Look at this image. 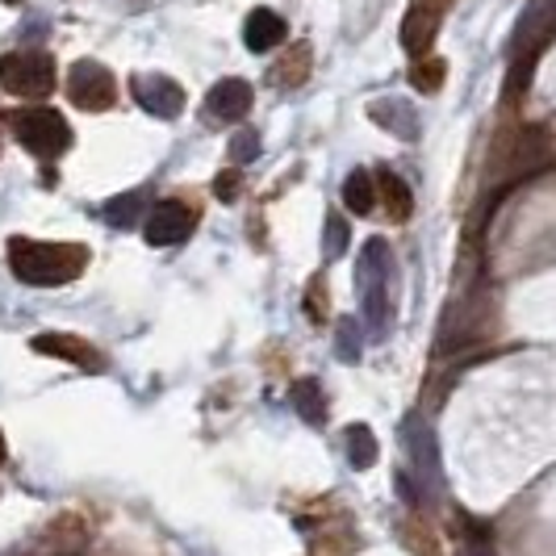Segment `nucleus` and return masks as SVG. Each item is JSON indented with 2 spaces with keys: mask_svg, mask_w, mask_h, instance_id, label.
<instances>
[{
  "mask_svg": "<svg viewBox=\"0 0 556 556\" xmlns=\"http://www.w3.org/2000/svg\"><path fill=\"white\" fill-rule=\"evenodd\" d=\"M9 268L22 285L34 289H51L67 285L88 268V248L84 243H47V239H26L13 235L9 239Z\"/></svg>",
  "mask_w": 556,
  "mask_h": 556,
  "instance_id": "1",
  "label": "nucleus"
},
{
  "mask_svg": "<svg viewBox=\"0 0 556 556\" xmlns=\"http://www.w3.org/2000/svg\"><path fill=\"white\" fill-rule=\"evenodd\" d=\"M356 285H361V314L364 327L372 339L390 331V309H393V255L386 239H368L361 255V268H356Z\"/></svg>",
  "mask_w": 556,
  "mask_h": 556,
  "instance_id": "2",
  "label": "nucleus"
},
{
  "mask_svg": "<svg viewBox=\"0 0 556 556\" xmlns=\"http://www.w3.org/2000/svg\"><path fill=\"white\" fill-rule=\"evenodd\" d=\"M9 126H13L17 142L34 151L38 160H59L72 147V126L55 110H17L9 113Z\"/></svg>",
  "mask_w": 556,
  "mask_h": 556,
  "instance_id": "3",
  "label": "nucleus"
},
{
  "mask_svg": "<svg viewBox=\"0 0 556 556\" xmlns=\"http://www.w3.org/2000/svg\"><path fill=\"white\" fill-rule=\"evenodd\" d=\"M0 88L13 97H47L55 88V59L47 51H9L0 59Z\"/></svg>",
  "mask_w": 556,
  "mask_h": 556,
  "instance_id": "4",
  "label": "nucleus"
},
{
  "mask_svg": "<svg viewBox=\"0 0 556 556\" xmlns=\"http://www.w3.org/2000/svg\"><path fill=\"white\" fill-rule=\"evenodd\" d=\"M67 97H72V105H80V110H88V113L110 110L113 101H117V80H113V72L105 63L80 59V63H72V72H67Z\"/></svg>",
  "mask_w": 556,
  "mask_h": 556,
  "instance_id": "5",
  "label": "nucleus"
},
{
  "mask_svg": "<svg viewBox=\"0 0 556 556\" xmlns=\"http://www.w3.org/2000/svg\"><path fill=\"white\" fill-rule=\"evenodd\" d=\"M402 444L410 452V473L418 477V485H422L427 494H435V490H440V447H435L431 427L418 415H410L402 422Z\"/></svg>",
  "mask_w": 556,
  "mask_h": 556,
  "instance_id": "6",
  "label": "nucleus"
},
{
  "mask_svg": "<svg viewBox=\"0 0 556 556\" xmlns=\"http://www.w3.org/2000/svg\"><path fill=\"white\" fill-rule=\"evenodd\" d=\"M193 226H197V214L185 201H160L142 218V235H147L151 248H176V243H185L193 235Z\"/></svg>",
  "mask_w": 556,
  "mask_h": 556,
  "instance_id": "7",
  "label": "nucleus"
},
{
  "mask_svg": "<svg viewBox=\"0 0 556 556\" xmlns=\"http://www.w3.org/2000/svg\"><path fill=\"white\" fill-rule=\"evenodd\" d=\"M452 0H410L406 22H402V47L415 59H422V51H431L435 34H440V17Z\"/></svg>",
  "mask_w": 556,
  "mask_h": 556,
  "instance_id": "8",
  "label": "nucleus"
},
{
  "mask_svg": "<svg viewBox=\"0 0 556 556\" xmlns=\"http://www.w3.org/2000/svg\"><path fill=\"white\" fill-rule=\"evenodd\" d=\"M135 101H139L142 110L151 113V117H180L185 113V88L176 80H167V76H135Z\"/></svg>",
  "mask_w": 556,
  "mask_h": 556,
  "instance_id": "9",
  "label": "nucleus"
},
{
  "mask_svg": "<svg viewBox=\"0 0 556 556\" xmlns=\"http://www.w3.org/2000/svg\"><path fill=\"white\" fill-rule=\"evenodd\" d=\"M34 352L42 356H55V361H67L84 368V372H105V361L92 343H84L76 334H34Z\"/></svg>",
  "mask_w": 556,
  "mask_h": 556,
  "instance_id": "10",
  "label": "nucleus"
},
{
  "mask_svg": "<svg viewBox=\"0 0 556 556\" xmlns=\"http://www.w3.org/2000/svg\"><path fill=\"white\" fill-rule=\"evenodd\" d=\"M251 101H255V92H251L248 80H218L210 88V113L218 117V122H239V117H248L251 113Z\"/></svg>",
  "mask_w": 556,
  "mask_h": 556,
  "instance_id": "11",
  "label": "nucleus"
},
{
  "mask_svg": "<svg viewBox=\"0 0 556 556\" xmlns=\"http://www.w3.org/2000/svg\"><path fill=\"white\" fill-rule=\"evenodd\" d=\"M368 117H372L381 130H390L393 139H402V142L418 139V113L410 110L406 101H397V97H381V101H372V105H368Z\"/></svg>",
  "mask_w": 556,
  "mask_h": 556,
  "instance_id": "12",
  "label": "nucleus"
},
{
  "mask_svg": "<svg viewBox=\"0 0 556 556\" xmlns=\"http://www.w3.org/2000/svg\"><path fill=\"white\" fill-rule=\"evenodd\" d=\"M285 34H289V26H285V17L273 13V9H255L248 22H243V42H248V51H255V55L277 51L280 42H285Z\"/></svg>",
  "mask_w": 556,
  "mask_h": 556,
  "instance_id": "13",
  "label": "nucleus"
},
{
  "mask_svg": "<svg viewBox=\"0 0 556 556\" xmlns=\"http://www.w3.org/2000/svg\"><path fill=\"white\" fill-rule=\"evenodd\" d=\"M343 205H348L352 214H368V210L377 205V172L356 167V172L343 180Z\"/></svg>",
  "mask_w": 556,
  "mask_h": 556,
  "instance_id": "14",
  "label": "nucleus"
},
{
  "mask_svg": "<svg viewBox=\"0 0 556 556\" xmlns=\"http://www.w3.org/2000/svg\"><path fill=\"white\" fill-rule=\"evenodd\" d=\"M289 397H293V410L306 418L309 427H323L327 422V397H323V386L314 377H302Z\"/></svg>",
  "mask_w": 556,
  "mask_h": 556,
  "instance_id": "15",
  "label": "nucleus"
},
{
  "mask_svg": "<svg viewBox=\"0 0 556 556\" xmlns=\"http://www.w3.org/2000/svg\"><path fill=\"white\" fill-rule=\"evenodd\" d=\"M377 193H386V205H390V218H410V210H415V197H410V189H406V180L397 176V172H390V167H377Z\"/></svg>",
  "mask_w": 556,
  "mask_h": 556,
  "instance_id": "16",
  "label": "nucleus"
},
{
  "mask_svg": "<svg viewBox=\"0 0 556 556\" xmlns=\"http://www.w3.org/2000/svg\"><path fill=\"white\" fill-rule=\"evenodd\" d=\"M343 447H348L352 469H372V465H377V456H381L377 435H372L364 422H356V427H348V431H343Z\"/></svg>",
  "mask_w": 556,
  "mask_h": 556,
  "instance_id": "17",
  "label": "nucleus"
},
{
  "mask_svg": "<svg viewBox=\"0 0 556 556\" xmlns=\"http://www.w3.org/2000/svg\"><path fill=\"white\" fill-rule=\"evenodd\" d=\"M142 205H147L142 193H122L101 205V218H105L113 230H130L135 223H142Z\"/></svg>",
  "mask_w": 556,
  "mask_h": 556,
  "instance_id": "18",
  "label": "nucleus"
},
{
  "mask_svg": "<svg viewBox=\"0 0 556 556\" xmlns=\"http://www.w3.org/2000/svg\"><path fill=\"white\" fill-rule=\"evenodd\" d=\"M447 67L440 63V59H418L415 67H410V84H415L418 92H435L440 84H444Z\"/></svg>",
  "mask_w": 556,
  "mask_h": 556,
  "instance_id": "19",
  "label": "nucleus"
},
{
  "mask_svg": "<svg viewBox=\"0 0 556 556\" xmlns=\"http://www.w3.org/2000/svg\"><path fill=\"white\" fill-rule=\"evenodd\" d=\"M348 239H352L348 223H343L339 214H331V218H327V230H323V251H327V260H339V255L348 251Z\"/></svg>",
  "mask_w": 556,
  "mask_h": 556,
  "instance_id": "20",
  "label": "nucleus"
},
{
  "mask_svg": "<svg viewBox=\"0 0 556 556\" xmlns=\"http://www.w3.org/2000/svg\"><path fill=\"white\" fill-rule=\"evenodd\" d=\"M226 155H230L235 164H251V160L260 155V139H255V130H239V135H230Z\"/></svg>",
  "mask_w": 556,
  "mask_h": 556,
  "instance_id": "21",
  "label": "nucleus"
},
{
  "mask_svg": "<svg viewBox=\"0 0 556 556\" xmlns=\"http://www.w3.org/2000/svg\"><path fill=\"white\" fill-rule=\"evenodd\" d=\"M339 348H343V361H361V343H356V323L352 318L339 323Z\"/></svg>",
  "mask_w": 556,
  "mask_h": 556,
  "instance_id": "22",
  "label": "nucleus"
},
{
  "mask_svg": "<svg viewBox=\"0 0 556 556\" xmlns=\"http://www.w3.org/2000/svg\"><path fill=\"white\" fill-rule=\"evenodd\" d=\"M473 531V540L465 544V553L460 556H494V548H490V531L485 528H469Z\"/></svg>",
  "mask_w": 556,
  "mask_h": 556,
  "instance_id": "23",
  "label": "nucleus"
},
{
  "mask_svg": "<svg viewBox=\"0 0 556 556\" xmlns=\"http://www.w3.org/2000/svg\"><path fill=\"white\" fill-rule=\"evenodd\" d=\"M214 193H218V201H235V197H239V176H235V172L218 176V180H214Z\"/></svg>",
  "mask_w": 556,
  "mask_h": 556,
  "instance_id": "24",
  "label": "nucleus"
},
{
  "mask_svg": "<svg viewBox=\"0 0 556 556\" xmlns=\"http://www.w3.org/2000/svg\"><path fill=\"white\" fill-rule=\"evenodd\" d=\"M4 456H9V447H4V435H0V465H4Z\"/></svg>",
  "mask_w": 556,
  "mask_h": 556,
  "instance_id": "25",
  "label": "nucleus"
},
{
  "mask_svg": "<svg viewBox=\"0 0 556 556\" xmlns=\"http://www.w3.org/2000/svg\"><path fill=\"white\" fill-rule=\"evenodd\" d=\"M4 4H22V0H4Z\"/></svg>",
  "mask_w": 556,
  "mask_h": 556,
  "instance_id": "26",
  "label": "nucleus"
}]
</instances>
